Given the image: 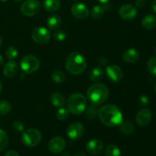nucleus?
Masks as SVG:
<instances>
[{"label":"nucleus","instance_id":"obj_1","mask_svg":"<svg viewBox=\"0 0 156 156\" xmlns=\"http://www.w3.org/2000/svg\"><path fill=\"white\" fill-rule=\"evenodd\" d=\"M98 116L102 124L108 127H115L123 122L121 111L116 105L108 104L103 105L98 109Z\"/></svg>","mask_w":156,"mask_h":156},{"label":"nucleus","instance_id":"obj_2","mask_svg":"<svg viewBox=\"0 0 156 156\" xmlns=\"http://www.w3.org/2000/svg\"><path fill=\"white\" fill-rule=\"evenodd\" d=\"M86 95L91 105L98 106L105 103L108 99L109 89L104 84H93L87 90Z\"/></svg>","mask_w":156,"mask_h":156},{"label":"nucleus","instance_id":"obj_3","mask_svg":"<svg viewBox=\"0 0 156 156\" xmlns=\"http://www.w3.org/2000/svg\"><path fill=\"white\" fill-rule=\"evenodd\" d=\"M87 62L85 58L79 52L70 53L66 60V69L71 74L80 75L85 71Z\"/></svg>","mask_w":156,"mask_h":156},{"label":"nucleus","instance_id":"obj_4","mask_svg":"<svg viewBox=\"0 0 156 156\" xmlns=\"http://www.w3.org/2000/svg\"><path fill=\"white\" fill-rule=\"evenodd\" d=\"M66 106L69 113L75 115H80L86 108L87 100L83 94L75 93L71 94L67 99Z\"/></svg>","mask_w":156,"mask_h":156},{"label":"nucleus","instance_id":"obj_5","mask_svg":"<svg viewBox=\"0 0 156 156\" xmlns=\"http://www.w3.org/2000/svg\"><path fill=\"white\" fill-rule=\"evenodd\" d=\"M42 140L41 133L35 128H30L23 131L21 141L27 147L33 148L38 146Z\"/></svg>","mask_w":156,"mask_h":156},{"label":"nucleus","instance_id":"obj_6","mask_svg":"<svg viewBox=\"0 0 156 156\" xmlns=\"http://www.w3.org/2000/svg\"><path fill=\"white\" fill-rule=\"evenodd\" d=\"M41 62L37 56L33 55L24 56L20 61V67L24 74H32L37 71Z\"/></svg>","mask_w":156,"mask_h":156},{"label":"nucleus","instance_id":"obj_7","mask_svg":"<svg viewBox=\"0 0 156 156\" xmlns=\"http://www.w3.org/2000/svg\"><path fill=\"white\" fill-rule=\"evenodd\" d=\"M41 4L39 0H26L21 4V12L27 17H32L39 13Z\"/></svg>","mask_w":156,"mask_h":156},{"label":"nucleus","instance_id":"obj_8","mask_svg":"<svg viewBox=\"0 0 156 156\" xmlns=\"http://www.w3.org/2000/svg\"><path fill=\"white\" fill-rule=\"evenodd\" d=\"M31 37L35 43L39 44H47L51 38L50 30L44 27H37L32 31Z\"/></svg>","mask_w":156,"mask_h":156},{"label":"nucleus","instance_id":"obj_9","mask_svg":"<svg viewBox=\"0 0 156 156\" xmlns=\"http://www.w3.org/2000/svg\"><path fill=\"white\" fill-rule=\"evenodd\" d=\"M85 133V127L82 123L75 122L71 123L66 129V135L73 140H77L82 138Z\"/></svg>","mask_w":156,"mask_h":156},{"label":"nucleus","instance_id":"obj_10","mask_svg":"<svg viewBox=\"0 0 156 156\" xmlns=\"http://www.w3.org/2000/svg\"><path fill=\"white\" fill-rule=\"evenodd\" d=\"M71 12L72 15L75 18L80 20L86 19L90 15V12L88 6L82 2L75 3L74 5H73L71 8Z\"/></svg>","mask_w":156,"mask_h":156},{"label":"nucleus","instance_id":"obj_11","mask_svg":"<svg viewBox=\"0 0 156 156\" xmlns=\"http://www.w3.org/2000/svg\"><path fill=\"white\" fill-rule=\"evenodd\" d=\"M118 13L122 19L125 21H132L136 17L137 9L133 5L126 4L120 8Z\"/></svg>","mask_w":156,"mask_h":156},{"label":"nucleus","instance_id":"obj_12","mask_svg":"<svg viewBox=\"0 0 156 156\" xmlns=\"http://www.w3.org/2000/svg\"><path fill=\"white\" fill-rule=\"evenodd\" d=\"M106 74L108 79L114 83L120 82L123 77V70L117 65H110L107 66Z\"/></svg>","mask_w":156,"mask_h":156},{"label":"nucleus","instance_id":"obj_13","mask_svg":"<svg viewBox=\"0 0 156 156\" xmlns=\"http://www.w3.org/2000/svg\"><path fill=\"white\" fill-rule=\"evenodd\" d=\"M152 119V113L148 108H143L138 111L136 116V121L140 126H146Z\"/></svg>","mask_w":156,"mask_h":156},{"label":"nucleus","instance_id":"obj_14","mask_svg":"<svg viewBox=\"0 0 156 156\" xmlns=\"http://www.w3.org/2000/svg\"><path fill=\"white\" fill-rule=\"evenodd\" d=\"M48 148L53 153H60L66 148V140L62 136L53 137L49 142Z\"/></svg>","mask_w":156,"mask_h":156},{"label":"nucleus","instance_id":"obj_15","mask_svg":"<svg viewBox=\"0 0 156 156\" xmlns=\"http://www.w3.org/2000/svg\"><path fill=\"white\" fill-rule=\"evenodd\" d=\"M103 143L98 140H91L86 145V150L90 155H98L103 151Z\"/></svg>","mask_w":156,"mask_h":156},{"label":"nucleus","instance_id":"obj_16","mask_svg":"<svg viewBox=\"0 0 156 156\" xmlns=\"http://www.w3.org/2000/svg\"><path fill=\"white\" fill-rule=\"evenodd\" d=\"M18 73V66L14 60H9L3 66V74L7 78H13Z\"/></svg>","mask_w":156,"mask_h":156},{"label":"nucleus","instance_id":"obj_17","mask_svg":"<svg viewBox=\"0 0 156 156\" xmlns=\"http://www.w3.org/2000/svg\"><path fill=\"white\" fill-rule=\"evenodd\" d=\"M139 58H140V52L135 48L128 49L123 54V60L129 64L137 62Z\"/></svg>","mask_w":156,"mask_h":156},{"label":"nucleus","instance_id":"obj_18","mask_svg":"<svg viewBox=\"0 0 156 156\" xmlns=\"http://www.w3.org/2000/svg\"><path fill=\"white\" fill-rule=\"evenodd\" d=\"M47 27L49 29L53 30H56L61 27L62 19L58 15H52L47 18Z\"/></svg>","mask_w":156,"mask_h":156},{"label":"nucleus","instance_id":"obj_19","mask_svg":"<svg viewBox=\"0 0 156 156\" xmlns=\"http://www.w3.org/2000/svg\"><path fill=\"white\" fill-rule=\"evenodd\" d=\"M142 26L146 30H152L156 27V16L154 15H146L142 21Z\"/></svg>","mask_w":156,"mask_h":156},{"label":"nucleus","instance_id":"obj_20","mask_svg":"<svg viewBox=\"0 0 156 156\" xmlns=\"http://www.w3.org/2000/svg\"><path fill=\"white\" fill-rule=\"evenodd\" d=\"M52 105L56 108H62L66 104V98L62 93L60 92H54L52 94L50 98Z\"/></svg>","mask_w":156,"mask_h":156},{"label":"nucleus","instance_id":"obj_21","mask_svg":"<svg viewBox=\"0 0 156 156\" xmlns=\"http://www.w3.org/2000/svg\"><path fill=\"white\" fill-rule=\"evenodd\" d=\"M43 5L45 10L49 12H57L61 6L59 0H44Z\"/></svg>","mask_w":156,"mask_h":156},{"label":"nucleus","instance_id":"obj_22","mask_svg":"<svg viewBox=\"0 0 156 156\" xmlns=\"http://www.w3.org/2000/svg\"><path fill=\"white\" fill-rule=\"evenodd\" d=\"M120 126V131L123 135H130L134 132V125L132 122H122Z\"/></svg>","mask_w":156,"mask_h":156},{"label":"nucleus","instance_id":"obj_23","mask_svg":"<svg viewBox=\"0 0 156 156\" xmlns=\"http://www.w3.org/2000/svg\"><path fill=\"white\" fill-rule=\"evenodd\" d=\"M103 76L104 71L101 67H96V68L93 69L89 73V79L94 82L101 80Z\"/></svg>","mask_w":156,"mask_h":156},{"label":"nucleus","instance_id":"obj_24","mask_svg":"<svg viewBox=\"0 0 156 156\" xmlns=\"http://www.w3.org/2000/svg\"><path fill=\"white\" fill-rule=\"evenodd\" d=\"M105 10L103 6L95 5L92 9L91 12V17L94 20H100L104 17Z\"/></svg>","mask_w":156,"mask_h":156},{"label":"nucleus","instance_id":"obj_25","mask_svg":"<svg viewBox=\"0 0 156 156\" xmlns=\"http://www.w3.org/2000/svg\"><path fill=\"white\" fill-rule=\"evenodd\" d=\"M85 111V116L89 120H94V118H96L98 114V109L97 108V106L94 105H89L88 108L86 107Z\"/></svg>","mask_w":156,"mask_h":156},{"label":"nucleus","instance_id":"obj_26","mask_svg":"<svg viewBox=\"0 0 156 156\" xmlns=\"http://www.w3.org/2000/svg\"><path fill=\"white\" fill-rule=\"evenodd\" d=\"M105 155L106 156H121V151L119 149L118 146L116 145L111 144L108 146L105 150Z\"/></svg>","mask_w":156,"mask_h":156},{"label":"nucleus","instance_id":"obj_27","mask_svg":"<svg viewBox=\"0 0 156 156\" xmlns=\"http://www.w3.org/2000/svg\"><path fill=\"white\" fill-rule=\"evenodd\" d=\"M9 136L8 134L3 129H0V152L4 150L9 144Z\"/></svg>","mask_w":156,"mask_h":156},{"label":"nucleus","instance_id":"obj_28","mask_svg":"<svg viewBox=\"0 0 156 156\" xmlns=\"http://www.w3.org/2000/svg\"><path fill=\"white\" fill-rule=\"evenodd\" d=\"M12 111V105L8 101H0V115H6Z\"/></svg>","mask_w":156,"mask_h":156},{"label":"nucleus","instance_id":"obj_29","mask_svg":"<svg viewBox=\"0 0 156 156\" xmlns=\"http://www.w3.org/2000/svg\"><path fill=\"white\" fill-rule=\"evenodd\" d=\"M51 78L52 80L56 83H62L65 81L66 75L60 70H56L52 73Z\"/></svg>","mask_w":156,"mask_h":156},{"label":"nucleus","instance_id":"obj_30","mask_svg":"<svg viewBox=\"0 0 156 156\" xmlns=\"http://www.w3.org/2000/svg\"><path fill=\"white\" fill-rule=\"evenodd\" d=\"M69 115V111L67 109V108H59L56 111V118L59 120H65L66 119L68 118Z\"/></svg>","mask_w":156,"mask_h":156},{"label":"nucleus","instance_id":"obj_31","mask_svg":"<svg viewBox=\"0 0 156 156\" xmlns=\"http://www.w3.org/2000/svg\"><path fill=\"white\" fill-rule=\"evenodd\" d=\"M147 67L149 73L156 77V56H152L149 59Z\"/></svg>","mask_w":156,"mask_h":156},{"label":"nucleus","instance_id":"obj_32","mask_svg":"<svg viewBox=\"0 0 156 156\" xmlns=\"http://www.w3.org/2000/svg\"><path fill=\"white\" fill-rule=\"evenodd\" d=\"M18 50L15 47H9L6 50L5 54L8 59L10 60H14L18 56Z\"/></svg>","mask_w":156,"mask_h":156},{"label":"nucleus","instance_id":"obj_33","mask_svg":"<svg viewBox=\"0 0 156 156\" xmlns=\"http://www.w3.org/2000/svg\"><path fill=\"white\" fill-rule=\"evenodd\" d=\"M53 38L58 42H62L66 38V33L64 30H56L53 33Z\"/></svg>","mask_w":156,"mask_h":156},{"label":"nucleus","instance_id":"obj_34","mask_svg":"<svg viewBox=\"0 0 156 156\" xmlns=\"http://www.w3.org/2000/svg\"><path fill=\"white\" fill-rule=\"evenodd\" d=\"M13 129H15L16 132L21 133L24 131V124L21 121V120H15L13 123Z\"/></svg>","mask_w":156,"mask_h":156},{"label":"nucleus","instance_id":"obj_35","mask_svg":"<svg viewBox=\"0 0 156 156\" xmlns=\"http://www.w3.org/2000/svg\"><path fill=\"white\" fill-rule=\"evenodd\" d=\"M139 102H140V105L141 106H146L147 105H149V98L147 97V95H145V94H143L139 98Z\"/></svg>","mask_w":156,"mask_h":156},{"label":"nucleus","instance_id":"obj_36","mask_svg":"<svg viewBox=\"0 0 156 156\" xmlns=\"http://www.w3.org/2000/svg\"><path fill=\"white\" fill-rule=\"evenodd\" d=\"M146 4V0H136L135 6L137 8H143Z\"/></svg>","mask_w":156,"mask_h":156},{"label":"nucleus","instance_id":"obj_37","mask_svg":"<svg viewBox=\"0 0 156 156\" xmlns=\"http://www.w3.org/2000/svg\"><path fill=\"white\" fill-rule=\"evenodd\" d=\"M98 63L99 66H106L107 63H108V61H107V59H105V57H100L98 59Z\"/></svg>","mask_w":156,"mask_h":156},{"label":"nucleus","instance_id":"obj_38","mask_svg":"<svg viewBox=\"0 0 156 156\" xmlns=\"http://www.w3.org/2000/svg\"><path fill=\"white\" fill-rule=\"evenodd\" d=\"M4 156H20L19 154L14 150H9L5 154Z\"/></svg>","mask_w":156,"mask_h":156},{"label":"nucleus","instance_id":"obj_39","mask_svg":"<svg viewBox=\"0 0 156 156\" xmlns=\"http://www.w3.org/2000/svg\"><path fill=\"white\" fill-rule=\"evenodd\" d=\"M152 9L155 13H156V0H154L152 2Z\"/></svg>","mask_w":156,"mask_h":156},{"label":"nucleus","instance_id":"obj_40","mask_svg":"<svg viewBox=\"0 0 156 156\" xmlns=\"http://www.w3.org/2000/svg\"><path fill=\"white\" fill-rule=\"evenodd\" d=\"M105 4H106V5H105V6H103L104 9H105V11H108V10L110 11V10H111V4H109V3H108H108H105Z\"/></svg>","mask_w":156,"mask_h":156},{"label":"nucleus","instance_id":"obj_41","mask_svg":"<svg viewBox=\"0 0 156 156\" xmlns=\"http://www.w3.org/2000/svg\"><path fill=\"white\" fill-rule=\"evenodd\" d=\"M73 156H87V155H85V154L84 153V152H76V153H75L74 155H73Z\"/></svg>","mask_w":156,"mask_h":156},{"label":"nucleus","instance_id":"obj_42","mask_svg":"<svg viewBox=\"0 0 156 156\" xmlns=\"http://www.w3.org/2000/svg\"><path fill=\"white\" fill-rule=\"evenodd\" d=\"M3 63H4V59H3V57L2 55H0V66H2Z\"/></svg>","mask_w":156,"mask_h":156},{"label":"nucleus","instance_id":"obj_43","mask_svg":"<svg viewBox=\"0 0 156 156\" xmlns=\"http://www.w3.org/2000/svg\"><path fill=\"white\" fill-rule=\"evenodd\" d=\"M98 2H100L101 3H104V4H105V3H108L110 2V0H98Z\"/></svg>","mask_w":156,"mask_h":156},{"label":"nucleus","instance_id":"obj_44","mask_svg":"<svg viewBox=\"0 0 156 156\" xmlns=\"http://www.w3.org/2000/svg\"><path fill=\"white\" fill-rule=\"evenodd\" d=\"M2 90V82L0 81V93H1Z\"/></svg>","mask_w":156,"mask_h":156},{"label":"nucleus","instance_id":"obj_45","mask_svg":"<svg viewBox=\"0 0 156 156\" xmlns=\"http://www.w3.org/2000/svg\"><path fill=\"white\" fill-rule=\"evenodd\" d=\"M2 39L1 36H0V47H1V45H2Z\"/></svg>","mask_w":156,"mask_h":156},{"label":"nucleus","instance_id":"obj_46","mask_svg":"<svg viewBox=\"0 0 156 156\" xmlns=\"http://www.w3.org/2000/svg\"><path fill=\"white\" fill-rule=\"evenodd\" d=\"M1 2H7L8 0H0Z\"/></svg>","mask_w":156,"mask_h":156},{"label":"nucleus","instance_id":"obj_47","mask_svg":"<svg viewBox=\"0 0 156 156\" xmlns=\"http://www.w3.org/2000/svg\"><path fill=\"white\" fill-rule=\"evenodd\" d=\"M15 1H17V2H21V1H23V0H15Z\"/></svg>","mask_w":156,"mask_h":156},{"label":"nucleus","instance_id":"obj_48","mask_svg":"<svg viewBox=\"0 0 156 156\" xmlns=\"http://www.w3.org/2000/svg\"><path fill=\"white\" fill-rule=\"evenodd\" d=\"M155 91H156V82H155Z\"/></svg>","mask_w":156,"mask_h":156},{"label":"nucleus","instance_id":"obj_49","mask_svg":"<svg viewBox=\"0 0 156 156\" xmlns=\"http://www.w3.org/2000/svg\"><path fill=\"white\" fill-rule=\"evenodd\" d=\"M155 54H156V47H155Z\"/></svg>","mask_w":156,"mask_h":156},{"label":"nucleus","instance_id":"obj_50","mask_svg":"<svg viewBox=\"0 0 156 156\" xmlns=\"http://www.w3.org/2000/svg\"><path fill=\"white\" fill-rule=\"evenodd\" d=\"M73 1H78V0H73Z\"/></svg>","mask_w":156,"mask_h":156}]
</instances>
